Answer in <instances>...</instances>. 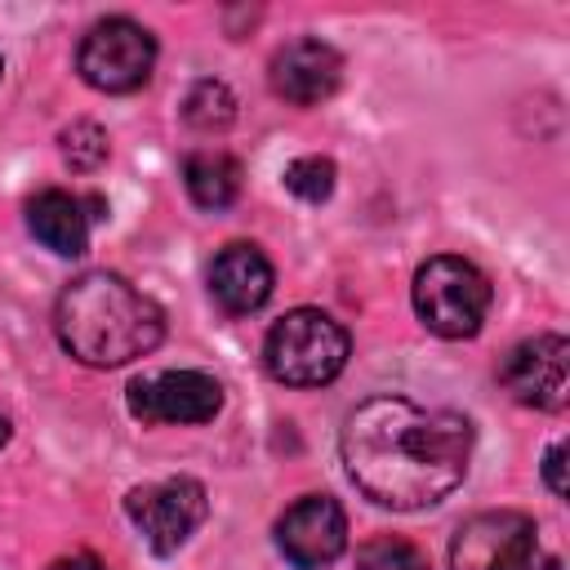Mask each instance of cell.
I'll return each instance as SVG.
<instances>
[{
  "mask_svg": "<svg viewBox=\"0 0 570 570\" xmlns=\"http://www.w3.org/2000/svg\"><path fill=\"white\" fill-rule=\"evenodd\" d=\"M0 71H4V62H0Z\"/></svg>",
  "mask_w": 570,
  "mask_h": 570,
  "instance_id": "44dd1931",
  "label": "cell"
},
{
  "mask_svg": "<svg viewBox=\"0 0 570 570\" xmlns=\"http://www.w3.org/2000/svg\"><path fill=\"white\" fill-rule=\"evenodd\" d=\"M566 365H570V343L561 334H534L503 356L499 379L517 405L561 410L566 405Z\"/></svg>",
  "mask_w": 570,
  "mask_h": 570,
  "instance_id": "30bf717a",
  "label": "cell"
},
{
  "mask_svg": "<svg viewBox=\"0 0 570 570\" xmlns=\"http://www.w3.org/2000/svg\"><path fill=\"white\" fill-rule=\"evenodd\" d=\"M276 548L298 570H321L347 548V512L330 494L294 499L276 521Z\"/></svg>",
  "mask_w": 570,
  "mask_h": 570,
  "instance_id": "9c48e42d",
  "label": "cell"
},
{
  "mask_svg": "<svg viewBox=\"0 0 570 570\" xmlns=\"http://www.w3.org/2000/svg\"><path fill=\"white\" fill-rule=\"evenodd\" d=\"M58 147H62V160L71 165V169H80V174H94L102 160H107V129L102 125H94V120H76V125H67L62 134H58Z\"/></svg>",
  "mask_w": 570,
  "mask_h": 570,
  "instance_id": "2e32d148",
  "label": "cell"
},
{
  "mask_svg": "<svg viewBox=\"0 0 570 570\" xmlns=\"http://www.w3.org/2000/svg\"><path fill=\"white\" fill-rule=\"evenodd\" d=\"M151 67H156V36L134 18H98L76 49L80 80L102 94H129L147 85Z\"/></svg>",
  "mask_w": 570,
  "mask_h": 570,
  "instance_id": "8992f818",
  "label": "cell"
},
{
  "mask_svg": "<svg viewBox=\"0 0 570 570\" xmlns=\"http://www.w3.org/2000/svg\"><path fill=\"white\" fill-rule=\"evenodd\" d=\"M125 512L138 525L142 543L156 557H169L196 534V525L209 512V499H205V485L196 476H165V481L129 490Z\"/></svg>",
  "mask_w": 570,
  "mask_h": 570,
  "instance_id": "52a82bcc",
  "label": "cell"
},
{
  "mask_svg": "<svg viewBox=\"0 0 570 570\" xmlns=\"http://www.w3.org/2000/svg\"><path fill=\"white\" fill-rule=\"evenodd\" d=\"M272 89L294 107H316L343 85V53L316 36H298L272 53Z\"/></svg>",
  "mask_w": 570,
  "mask_h": 570,
  "instance_id": "8fae6325",
  "label": "cell"
},
{
  "mask_svg": "<svg viewBox=\"0 0 570 570\" xmlns=\"http://www.w3.org/2000/svg\"><path fill=\"white\" fill-rule=\"evenodd\" d=\"M53 330L76 361L116 370L165 338V312L116 272H80L53 303Z\"/></svg>",
  "mask_w": 570,
  "mask_h": 570,
  "instance_id": "7a4b0ae2",
  "label": "cell"
},
{
  "mask_svg": "<svg viewBox=\"0 0 570 570\" xmlns=\"http://www.w3.org/2000/svg\"><path fill=\"white\" fill-rule=\"evenodd\" d=\"M89 209H98V200L71 196V191H62V187H45V191L31 196V205H27V227H31V236H36L45 249H53V254H62V258H76V254L89 249V223H94Z\"/></svg>",
  "mask_w": 570,
  "mask_h": 570,
  "instance_id": "4fadbf2b",
  "label": "cell"
},
{
  "mask_svg": "<svg viewBox=\"0 0 570 570\" xmlns=\"http://www.w3.org/2000/svg\"><path fill=\"white\" fill-rule=\"evenodd\" d=\"M183 187H187L191 205L218 214V209H227V205L236 200V191H240V165H236V156H227V151H218V147L191 151V156H183Z\"/></svg>",
  "mask_w": 570,
  "mask_h": 570,
  "instance_id": "5bb4252c",
  "label": "cell"
},
{
  "mask_svg": "<svg viewBox=\"0 0 570 570\" xmlns=\"http://www.w3.org/2000/svg\"><path fill=\"white\" fill-rule=\"evenodd\" d=\"M356 570H428V557L396 534H379L370 543H361L356 552Z\"/></svg>",
  "mask_w": 570,
  "mask_h": 570,
  "instance_id": "ac0fdd59",
  "label": "cell"
},
{
  "mask_svg": "<svg viewBox=\"0 0 570 570\" xmlns=\"http://www.w3.org/2000/svg\"><path fill=\"white\" fill-rule=\"evenodd\" d=\"M543 481H548V490L561 499L566 494V441H557L548 454H543Z\"/></svg>",
  "mask_w": 570,
  "mask_h": 570,
  "instance_id": "d6986e66",
  "label": "cell"
},
{
  "mask_svg": "<svg viewBox=\"0 0 570 570\" xmlns=\"http://www.w3.org/2000/svg\"><path fill=\"white\" fill-rule=\"evenodd\" d=\"M45 570H107L98 557H89V552H76V557H58V561H49Z\"/></svg>",
  "mask_w": 570,
  "mask_h": 570,
  "instance_id": "ffe728a7",
  "label": "cell"
},
{
  "mask_svg": "<svg viewBox=\"0 0 570 570\" xmlns=\"http://www.w3.org/2000/svg\"><path fill=\"white\" fill-rule=\"evenodd\" d=\"M223 410V383L205 370H160L129 383V414L147 428L209 423Z\"/></svg>",
  "mask_w": 570,
  "mask_h": 570,
  "instance_id": "ba28073f",
  "label": "cell"
},
{
  "mask_svg": "<svg viewBox=\"0 0 570 570\" xmlns=\"http://www.w3.org/2000/svg\"><path fill=\"white\" fill-rule=\"evenodd\" d=\"M285 187L298 196V200H307V205H321V200H330V191H334V160L330 156H298V160H289L285 165Z\"/></svg>",
  "mask_w": 570,
  "mask_h": 570,
  "instance_id": "e0dca14e",
  "label": "cell"
},
{
  "mask_svg": "<svg viewBox=\"0 0 570 570\" xmlns=\"http://www.w3.org/2000/svg\"><path fill=\"white\" fill-rule=\"evenodd\" d=\"M352 352L347 330L321 307L285 312L263 338V365L285 387H321L343 374Z\"/></svg>",
  "mask_w": 570,
  "mask_h": 570,
  "instance_id": "3957f363",
  "label": "cell"
},
{
  "mask_svg": "<svg viewBox=\"0 0 570 570\" xmlns=\"http://www.w3.org/2000/svg\"><path fill=\"white\" fill-rule=\"evenodd\" d=\"M450 570H557L543 557L539 525L525 512L499 508L468 517L450 539Z\"/></svg>",
  "mask_w": 570,
  "mask_h": 570,
  "instance_id": "5b68a950",
  "label": "cell"
},
{
  "mask_svg": "<svg viewBox=\"0 0 570 570\" xmlns=\"http://www.w3.org/2000/svg\"><path fill=\"white\" fill-rule=\"evenodd\" d=\"M232 116H236V98L223 80H196L183 98V120L196 134H218L232 125Z\"/></svg>",
  "mask_w": 570,
  "mask_h": 570,
  "instance_id": "9a60e30c",
  "label": "cell"
},
{
  "mask_svg": "<svg viewBox=\"0 0 570 570\" xmlns=\"http://www.w3.org/2000/svg\"><path fill=\"white\" fill-rule=\"evenodd\" d=\"M276 272L267 263V254L249 240H232L214 254L209 263V294L227 316H249L272 298Z\"/></svg>",
  "mask_w": 570,
  "mask_h": 570,
  "instance_id": "7c38bea8",
  "label": "cell"
},
{
  "mask_svg": "<svg viewBox=\"0 0 570 570\" xmlns=\"http://www.w3.org/2000/svg\"><path fill=\"white\" fill-rule=\"evenodd\" d=\"M338 454L365 499L392 512H419L463 481L472 423L454 410H428L405 396H370L347 414Z\"/></svg>",
  "mask_w": 570,
  "mask_h": 570,
  "instance_id": "6da1fadb",
  "label": "cell"
},
{
  "mask_svg": "<svg viewBox=\"0 0 570 570\" xmlns=\"http://www.w3.org/2000/svg\"><path fill=\"white\" fill-rule=\"evenodd\" d=\"M414 312L436 338H472L490 312V281L459 254H436L414 272Z\"/></svg>",
  "mask_w": 570,
  "mask_h": 570,
  "instance_id": "277c9868",
  "label": "cell"
}]
</instances>
